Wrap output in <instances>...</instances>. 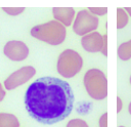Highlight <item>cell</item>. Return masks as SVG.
I'll list each match as a JSON object with an SVG mask.
<instances>
[{
  "instance_id": "1",
  "label": "cell",
  "mask_w": 131,
  "mask_h": 127,
  "mask_svg": "<svg viewBox=\"0 0 131 127\" xmlns=\"http://www.w3.org/2000/svg\"><path fill=\"white\" fill-rule=\"evenodd\" d=\"M29 115L42 124H54L66 119L74 107V93L70 84L55 77L35 80L25 94Z\"/></svg>"
},
{
  "instance_id": "2",
  "label": "cell",
  "mask_w": 131,
  "mask_h": 127,
  "mask_svg": "<svg viewBox=\"0 0 131 127\" xmlns=\"http://www.w3.org/2000/svg\"><path fill=\"white\" fill-rule=\"evenodd\" d=\"M66 27L55 19L35 26L31 29L32 37L54 46L61 44L66 39Z\"/></svg>"
},
{
  "instance_id": "3",
  "label": "cell",
  "mask_w": 131,
  "mask_h": 127,
  "mask_svg": "<svg viewBox=\"0 0 131 127\" xmlns=\"http://www.w3.org/2000/svg\"><path fill=\"white\" fill-rule=\"evenodd\" d=\"M83 82L91 98L102 100L107 96V79L99 69L88 70L84 76Z\"/></svg>"
},
{
  "instance_id": "4",
  "label": "cell",
  "mask_w": 131,
  "mask_h": 127,
  "mask_svg": "<svg viewBox=\"0 0 131 127\" xmlns=\"http://www.w3.org/2000/svg\"><path fill=\"white\" fill-rule=\"evenodd\" d=\"M83 67V58L81 55L73 50H63L57 58V72L64 78H72L77 75Z\"/></svg>"
},
{
  "instance_id": "5",
  "label": "cell",
  "mask_w": 131,
  "mask_h": 127,
  "mask_svg": "<svg viewBox=\"0 0 131 127\" xmlns=\"http://www.w3.org/2000/svg\"><path fill=\"white\" fill-rule=\"evenodd\" d=\"M99 18L98 16L92 14L88 9L80 10L74 20L73 31L79 36H85L89 33L94 32L98 27Z\"/></svg>"
},
{
  "instance_id": "6",
  "label": "cell",
  "mask_w": 131,
  "mask_h": 127,
  "mask_svg": "<svg viewBox=\"0 0 131 127\" xmlns=\"http://www.w3.org/2000/svg\"><path fill=\"white\" fill-rule=\"evenodd\" d=\"M36 74V70L32 66H25L17 71L13 72L9 75L4 81V86L7 90H12L26 82H28L34 75Z\"/></svg>"
},
{
  "instance_id": "7",
  "label": "cell",
  "mask_w": 131,
  "mask_h": 127,
  "mask_svg": "<svg viewBox=\"0 0 131 127\" xmlns=\"http://www.w3.org/2000/svg\"><path fill=\"white\" fill-rule=\"evenodd\" d=\"M3 52L9 59L14 61H21L28 57L29 47L26 45V43L21 41L11 40L5 44Z\"/></svg>"
},
{
  "instance_id": "8",
  "label": "cell",
  "mask_w": 131,
  "mask_h": 127,
  "mask_svg": "<svg viewBox=\"0 0 131 127\" xmlns=\"http://www.w3.org/2000/svg\"><path fill=\"white\" fill-rule=\"evenodd\" d=\"M81 45L88 52H101L103 46V35L99 32H92L82 37Z\"/></svg>"
},
{
  "instance_id": "9",
  "label": "cell",
  "mask_w": 131,
  "mask_h": 127,
  "mask_svg": "<svg viewBox=\"0 0 131 127\" xmlns=\"http://www.w3.org/2000/svg\"><path fill=\"white\" fill-rule=\"evenodd\" d=\"M52 14L55 20L62 24L64 27H69L72 25L75 17V9L74 8H63V7H54L52 8Z\"/></svg>"
},
{
  "instance_id": "10",
  "label": "cell",
  "mask_w": 131,
  "mask_h": 127,
  "mask_svg": "<svg viewBox=\"0 0 131 127\" xmlns=\"http://www.w3.org/2000/svg\"><path fill=\"white\" fill-rule=\"evenodd\" d=\"M0 127H19V122L12 114L0 113Z\"/></svg>"
},
{
  "instance_id": "11",
  "label": "cell",
  "mask_w": 131,
  "mask_h": 127,
  "mask_svg": "<svg viewBox=\"0 0 131 127\" xmlns=\"http://www.w3.org/2000/svg\"><path fill=\"white\" fill-rule=\"evenodd\" d=\"M118 56L122 60H128L131 58V40L122 43L118 47Z\"/></svg>"
},
{
  "instance_id": "12",
  "label": "cell",
  "mask_w": 131,
  "mask_h": 127,
  "mask_svg": "<svg viewBox=\"0 0 131 127\" xmlns=\"http://www.w3.org/2000/svg\"><path fill=\"white\" fill-rule=\"evenodd\" d=\"M129 22V15L123 8H118L117 9V28L118 29H123L124 27L127 26Z\"/></svg>"
},
{
  "instance_id": "13",
  "label": "cell",
  "mask_w": 131,
  "mask_h": 127,
  "mask_svg": "<svg viewBox=\"0 0 131 127\" xmlns=\"http://www.w3.org/2000/svg\"><path fill=\"white\" fill-rule=\"evenodd\" d=\"M66 127H89V126L82 119H72L68 122Z\"/></svg>"
},
{
  "instance_id": "14",
  "label": "cell",
  "mask_w": 131,
  "mask_h": 127,
  "mask_svg": "<svg viewBox=\"0 0 131 127\" xmlns=\"http://www.w3.org/2000/svg\"><path fill=\"white\" fill-rule=\"evenodd\" d=\"M92 14H94V15H96V16H100V15H104V14H106L107 13V8H105V7H102V8H97V7H90L89 9H88Z\"/></svg>"
},
{
  "instance_id": "15",
  "label": "cell",
  "mask_w": 131,
  "mask_h": 127,
  "mask_svg": "<svg viewBox=\"0 0 131 127\" xmlns=\"http://www.w3.org/2000/svg\"><path fill=\"white\" fill-rule=\"evenodd\" d=\"M2 9L6 13H8L9 15H17V14L21 13L25 10V8H23V7H19V8H7V7H4Z\"/></svg>"
},
{
  "instance_id": "16",
  "label": "cell",
  "mask_w": 131,
  "mask_h": 127,
  "mask_svg": "<svg viewBox=\"0 0 131 127\" xmlns=\"http://www.w3.org/2000/svg\"><path fill=\"white\" fill-rule=\"evenodd\" d=\"M98 126L99 127H107V113H104L101 115L98 121Z\"/></svg>"
},
{
  "instance_id": "17",
  "label": "cell",
  "mask_w": 131,
  "mask_h": 127,
  "mask_svg": "<svg viewBox=\"0 0 131 127\" xmlns=\"http://www.w3.org/2000/svg\"><path fill=\"white\" fill-rule=\"evenodd\" d=\"M101 53L104 56H107V35H103V46H102Z\"/></svg>"
},
{
  "instance_id": "18",
  "label": "cell",
  "mask_w": 131,
  "mask_h": 127,
  "mask_svg": "<svg viewBox=\"0 0 131 127\" xmlns=\"http://www.w3.org/2000/svg\"><path fill=\"white\" fill-rule=\"evenodd\" d=\"M122 108H123L122 99H121V97H120V96H118V97H117V112H118V113H120V112H121V110H122Z\"/></svg>"
},
{
  "instance_id": "19",
  "label": "cell",
  "mask_w": 131,
  "mask_h": 127,
  "mask_svg": "<svg viewBox=\"0 0 131 127\" xmlns=\"http://www.w3.org/2000/svg\"><path fill=\"white\" fill-rule=\"evenodd\" d=\"M5 94H6V92H5V90L3 89V87H2V85H1V83H0V101L4 98Z\"/></svg>"
},
{
  "instance_id": "20",
  "label": "cell",
  "mask_w": 131,
  "mask_h": 127,
  "mask_svg": "<svg viewBox=\"0 0 131 127\" xmlns=\"http://www.w3.org/2000/svg\"><path fill=\"white\" fill-rule=\"evenodd\" d=\"M124 10L127 12V14H128V15H130V16H131V7H126Z\"/></svg>"
},
{
  "instance_id": "21",
  "label": "cell",
  "mask_w": 131,
  "mask_h": 127,
  "mask_svg": "<svg viewBox=\"0 0 131 127\" xmlns=\"http://www.w3.org/2000/svg\"><path fill=\"white\" fill-rule=\"evenodd\" d=\"M128 111H129V114L131 115V101H130V103H129V107H128Z\"/></svg>"
},
{
  "instance_id": "22",
  "label": "cell",
  "mask_w": 131,
  "mask_h": 127,
  "mask_svg": "<svg viewBox=\"0 0 131 127\" xmlns=\"http://www.w3.org/2000/svg\"><path fill=\"white\" fill-rule=\"evenodd\" d=\"M130 84H131V76H130Z\"/></svg>"
},
{
  "instance_id": "23",
  "label": "cell",
  "mask_w": 131,
  "mask_h": 127,
  "mask_svg": "<svg viewBox=\"0 0 131 127\" xmlns=\"http://www.w3.org/2000/svg\"><path fill=\"white\" fill-rule=\"evenodd\" d=\"M119 127H124V126H119Z\"/></svg>"
}]
</instances>
